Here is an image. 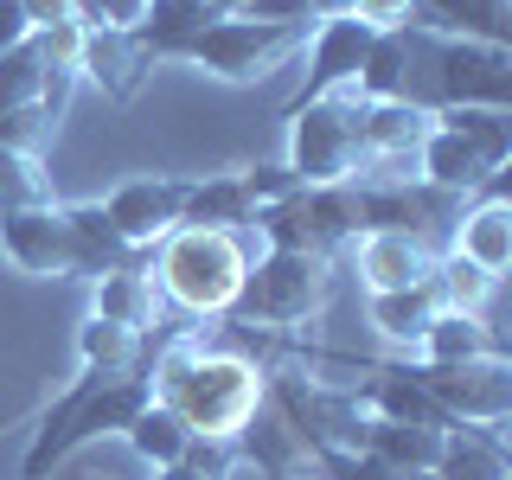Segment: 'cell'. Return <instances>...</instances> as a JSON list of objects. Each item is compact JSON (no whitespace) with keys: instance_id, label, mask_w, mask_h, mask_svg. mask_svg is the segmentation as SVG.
<instances>
[{"instance_id":"1","label":"cell","mask_w":512,"mask_h":480,"mask_svg":"<svg viewBox=\"0 0 512 480\" xmlns=\"http://www.w3.org/2000/svg\"><path fill=\"white\" fill-rule=\"evenodd\" d=\"M148 384L192 436L231 442L263 404V365L244 352H205L199 333H173V340H148Z\"/></svg>"},{"instance_id":"2","label":"cell","mask_w":512,"mask_h":480,"mask_svg":"<svg viewBox=\"0 0 512 480\" xmlns=\"http://www.w3.org/2000/svg\"><path fill=\"white\" fill-rule=\"evenodd\" d=\"M154 256V282L173 308L186 314H231L237 295H244L250 276V250L237 231H199V224H180L173 237H160L148 250Z\"/></svg>"},{"instance_id":"3","label":"cell","mask_w":512,"mask_h":480,"mask_svg":"<svg viewBox=\"0 0 512 480\" xmlns=\"http://www.w3.org/2000/svg\"><path fill=\"white\" fill-rule=\"evenodd\" d=\"M512 160V109H436L429 135L416 141V180L442 192H487Z\"/></svg>"},{"instance_id":"4","label":"cell","mask_w":512,"mask_h":480,"mask_svg":"<svg viewBox=\"0 0 512 480\" xmlns=\"http://www.w3.org/2000/svg\"><path fill=\"white\" fill-rule=\"evenodd\" d=\"M333 295V256L314 250H263L250 256L244 295L231 308V327H269V333H295L327 308Z\"/></svg>"},{"instance_id":"5","label":"cell","mask_w":512,"mask_h":480,"mask_svg":"<svg viewBox=\"0 0 512 480\" xmlns=\"http://www.w3.org/2000/svg\"><path fill=\"white\" fill-rule=\"evenodd\" d=\"M359 122H365V96L352 84L314 96V103H301V109H288V167H295V180L301 186L352 180V173L365 167Z\"/></svg>"},{"instance_id":"6","label":"cell","mask_w":512,"mask_h":480,"mask_svg":"<svg viewBox=\"0 0 512 480\" xmlns=\"http://www.w3.org/2000/svg\"><path fill=\"white\" fill-rule=\"evenodd\" d=\"M263 397L308 448H359L365 416H372L352 391L314 378L308 365H263Z\"/></svg>"},{"instance_id":"7","label":"cell","mask_w":512,"mask_h":480,"mask_svg":"<svg viewBox=\"0 0 512 480\" xmlns=\"http://www.w3.org/2000/svg\"><path fill=\"white\" fill-rule=\"evenodd\" d=\"M308 32L314 26H269V20H244V13H218L173 64H199L224 84H256V77H269V64H282L295 45H308Z\"/></svg>"},{"instance_id":"8","label":"cell","mask_w":512,"mask_h":480,"mask_svg":"<svg viewBox=\"0 0 512 480\" xmlns=\"http://www.w3.org/2000/svg\"><path fill=\"white\" fill-rule=\"evenodd\" d=\"M0 250L13 269L26 276H58V282H96V263L77 237V224L64 218L58 199L45 205H20V212H0Z\"/></svg>"},{"instance_id":"9","label":"cell","mask_w":512,"mask_h":480,"mask_svg":"<svg viewBox=\"0 0 512 480\" xmlns=\"http://www.w3.org/2000/svg\"><path fill=\"white\" fill-rule=\"evenodd\" d=\"M154 397V384H148V365H135V372H116L103 384V391H90L84 397V410L71 416V423L58 429L52 442H32L26 455H20V480H45L58 468V461H71L84 442H96V436H122L128 423H135V410Z\"/></svg>"},{"instance_id":"10","label":"cell","mask_w":512,"mask_h":480,"mask_svg":"<svg viewBox=\"0 0 512 480\" xmlns=\"http://www.w3.org/2000/svg\"><path fill=\"white\" fill-rule=\"evenodd\" d=\"M436 109H512V45L436 32Z\"/></svg>"},{"instance_id":"11","label":"cell","mask_w":512,"mask_h":480,"mask_svg":"<svg viewBox=\"0 0 512 480\" xmlns=\"http://www.w3.org/2000/svg\"><path fill=\"white\" fill-rule=\"evenodd\" d=\"M410 372L455 423H506L512 416V359H461V365L410 359Z\"/></svg>"},{"instance_id":"12","label":"cell","mask_w":512,"mask_h":480,"mask_svg":"<svg viewBox=\"0 0 512 480\" xmlns=\"http://www.w3.org/2000/svg\"><path fill=\"white\" fill-rule=\"evenodd\" d=\"M180 212H186V180H180V173H141V180H122L103 199L109 231H116L135 256L180 231Z\"/></svg>"},{"instance_id":"13","label":"cell","mask_w":512,"mask_h":480,"mask_svg":"<svg viewBox=\"0 0 512 480\" xmlns=\"http://www.w3.org/2000/svg\"><path fill=\"white\" fill-rule=\"evenodd\" d=\"M365 52H372V26L352 20V13H340V20H314V39H308V77H301V90L288 96V109L314 103V96L327 90H346L352 77H359ZM282 109V116H288Z\"/></svg>"},{"instance_id":"14","label":"cell","mask_w":512,"mask_h":480,"mask_svg":"<svg viewBox=\"0 0 512 480\" xmlns=\"http://www.w3.org/2000/svg\"><path fill=\"white\" fill-rule=\"evenodd\" d=\"M352 397H359L372 416L384 423H416V429H455V416H448L436 397L423 391V378L410 372V365H365V378L352 384Z\"/></svg>"},{"instance_id":"15","label":"cell","mask_w":512,"mask_h":480,"mask_svg":"<svg viewBox=\"0 0 512 480\" xmlns=\"http://www.w3.org/2000/svg\"><path fill=\"white\" fill-rule=\"evenodd\" d=\"M352 269H359L365 295L416 288V282L436 276V250H423L416 237H397V231H359L352 237Z\"/></svg>"},{"instance_id":"16","label":"cell","mask_w":512,"mask_h":480,"mask_svg":"<svg viewBox=\"0 0 512 480\" xmlns=\"http://www.w3.org/2000/svg\"><path fill=\"white\" fill-rule=\"evenodd\" d=\"M90 314L148 340V333L160 327V282H154V263H122V269H109V276H96V282H90Z\"/></svg>"},{"instance_id":"17","label":"cell","mask_w":512,"mask_h":480,"mask_svg":"<svg viewBox=\"0 0 512 480\" xmlns=\"http://www.w3.org/2000/svg\"><path fill=\"white\" fill-rule=\"evenodd\" d=\"M448 250L468 256L474 269H487L493 282L512 269V205H506L500 186H487V192H480V205H468V212L455 218V237H448Z\"/></svg>"},{"instance_id":"18","label":"cell","mask_w":512,"mask_h":480,"mask_svg":"<svg viewBox=\"0 0 512 480\" xmlns=\"http://www.w3.org/2000/svg\"><path fill=\"white\" fill-rule=\"evenodd\" d=\"M231 448H237V461H250L263 480H301V474H308V442L269 410V397L250 410V423L231 436Z\"/></svg>"},{"instance_id":"19","label":"cell","mask_w":512,"mask_h":480,"mask_svg":"<svg viewBox=\"0 0 512 480\" xmlns=\"http://www.w3.org/2000/svg\"><path fill=\"white\" fill-rule=\"evenodd\" d=\"M154 64L141 58L135 32H109V26H84V58H77V77L84 84H96L103 96H116V103H128V96L141 90V77H148Z\"/></svg>"},{"instance_id":"20","label":"cell","mask_w":512,"mask_h":480,"mask_svg":"<svg viewBox=\"0 0 512 480\" xmlns=\"http://www.w3.org/2000/svg\"><path fill=\"white\" fill-rule=\"evenodd\" d=\"M212 20H218L212 0H148V13L135 20V45L148 64H173Z\"/></svg>"},{"instance_id":"21","label":"cell","mask_w":512,"mask_h":480,"mask_svg":"<svg viewBox=\"0 0 512 480\" xmlns=\"http://www.w3.org/2000/svg\"><path fill=\"white\" fill-rule=\"evenodd\" d=\"M436 480H512V455H506L500 423H455V429H442Z\"/></svg>"},{"instance_id":"22","label":"cell","mask_w":512,"mask_h":480,"mask_svg":"<svg viewBox=\"0 0 512 480\" xmlns=\"http://www.w3.org/2000/svg\"><path fill=\"white\" fill-rule=\"evenodd\" d=\"M256 218V199L244 186V167L205 173V180H186V212L180 224H199V231H244Z\"/></svg>"},{"instance_id":"23","label":"cell","mask_w":512,"mask_h":480,"mask_svg":"<svg viewBox=\"0 0 512 480\" xmlns=\"http://www.w3.org/2000/svg\"><path fill=\"white\" fill-rule=\"evenodd\" d=\"M429 109L416 103H365V122H359V148H365V167H397V160L416 154V141L429 135Z\"/></svg>"},{"instance_id":"24","label":"cell","mask_w":512,"mask_h":480,"mask_svg":"<svg viewBox=\"0 0 512 480\" xmlns=\"http://www.w3.org/2000/svg\"><path fill=\"white\" fill-rule=\"evenodd\" d=\"M416 26L448 32V39L512 45V0H416Z\"/></svg>"},{"instance_id":"25","label":"cell","mask_w":512,"mask_h":480,"mask_svg":"<svg viewBox=\"0 0 512 480\" xmlns=\"http://www.w3.org/2000/svg\"><path fill=\"white\" fill-rule=\"evenodd\" d=\"M416 359L429 365H461V359H506V340L487 327V314H455L442 308L429 320V333L416 340Z\"/></svg>"},{"instance_id":"26","label":"cell","mask_w":512,"mask_h":480,"mask_svg":"<svg viewBox=\"0 0 512 480\" xmlns=\"http://www.w3.org/2000/svg\"><path fill=\"white\" fill-rule=\"evenodd\" d=\"M359 448L372 461H384V468H397V474H436L442 429H416V423H384V416H365Z\"/></svg>"},{"instance_id":"27","label":"cell","mask_w":512,"mask_h":480,"mask_svg":"<svg viewBox=\"0 0 512 480\" xmlns=\"http://www.w3.org/2000/svg\"><path fill=\"white\" fill-rule=\"evenodd\" d=\"M365 314H372V327L384 340L397 346H416L429 333V320L442 314V295H436V276L416 282V288H384V295H365Z\"/></svg>"},{"instance_id":"28","label":"cell","mask_w":512,"mask_h":480,"mask_svg":"<svg viewBox=\"0 0 512 480\" xmlns=\"http://www.w3.org/2000/svg\"><path fill=\"white\" fill-rule=\"evenodd\" d=\"M122 436H128V448H135V455L148 461V468H173V461L186 455L192 429H186V423H180V416H173L167 404H160V397H148V404L135 410V423H128Z\"/></svg>"},{"instance_id":"29","label":"cell","mask_w":512,"mask_h":480,"mask_svg":"<svg viewBox=\"0 0 512 480\" xmlns=\"http://www.w3.org/2000/svg\"><path fill=\"white\" fill-rule=\"evenodd\" d=\"M77 365H103V372H135V365H148V340L128 327H109V320H84L77 327Z\"/></svg>"},{"instance_id":"30","label":"cell","mask_w":512,"mask_h":480,"mask_svg":"<svg viewBox=\"0 0 512 480\" xmlns=\"http://www.w3.org/2000/svg\"><path fill=\"white\" fill-rule=\"evenodd\" d=\"M436 295H442V308H455V314H487L493 276H487V269H474L468 256L442 250L436 256Z\"/></svg>"},{"instance_id":"31","label":"cell","mask_w":512,"mask_h":480,"mask_svg":"<svg viewBox=\"0 0 512 480\" xmlns=\"http://www.w3.org/2000/svg\"><path fill=\"white\" fill-rule=\"evenodd\" d=\"M45 199H52V173H45V160H26V154L0 148V212L45 205Z\"/></svg>"},{"instance_id":"32","label":"cell","mask_w":512,"mask_h":480,"mask_svg":"<svg viewBox=\"0 0 512 480\" xmlns=\"http://www.w3.org/2000/svg\"><path fill=\"white\" fill-rule=\"evenodd\" d=\"M308 474L314 480H436V474H397L372 461L365 448H308Z\"/></svg>"},{"instance_id":"33","label":"cell","mask_w":512,"mask_h":480,"mask_svg":"<svg viewBox=\"0 0 512 480\" xmlns=\"http://www.w3.org/2000/svg\"><path fill=\"white\" fill-rule=\"evenodd\" d=\"M237 468V448L218 442V436H192L186 455L173 461V468H154V480H231Z\"/></svg>"},{"instance_id":"34","label":"cell","mask_w":512,"mask_h":480,"mask_svg":"<svg viewBox=\"0 0 512 480\" xmlns=\"http://www.w3.org/2000/svg\"><path fill=\"white\" fill-rule=\"evenodd\" d=\"M244 186H250L256 212H263V205H276V199H288V192H301V180H295V167H288V160H269V167H244Z\"/></svg>"},{"instance_id":"35","label":"cell","mask_w":512,"mask_h":480,"mask_svg":"<svg viewBox=\"0 0 512 480\" xmlns=\"http://www.w3.org/2000/svg\"><path fill=\"white\" fill-rule=\"evenodd\" d=\"M141 13H148V0H77V20L109 26V32H135Z\"/></svg>"},{"instance_id":"36","label":"cell","mask_w":512,"mask_h":480,"mask_svg":"<svg viewBox=\"0 0 512 480\" xmlns=\"http://www.w3.org/2000/svg\"><path fill=\"white\" fill-rule=\"evenodd\" d=\"M244 20H269V26H314V7L308 0H244Z\"/></svg>"},{"instance_id":"37","label":"cell","mask_w":512,"mask_h":480,"mask_svg":"<svg viewBox=\"0 0 512 480\" xmlns=\"http://www.w3.org/2000/svg\"><path fill=\"white\" fill-rule=\"evenodd\" d=\"M352 20H365L372 32L404 26V20H416V0H352Z\"/></svg>"},{"instance_id":"38","label":"cell","mask_w":512,"mask_h":480,"mask_svg":"<svg viewBox=\"0 0 512 480\" xmlns=\"http://www.w3.org/2000/svg\"><path fill=\"white\" fill-rule=\"evenodd\" d=\"M20 7H26V26H32V32L77 20V0H20Z\"/></svg>"},{"instance_id":"39","label":"cell","mask_w":512,"mask_h":480,"mask_svg":"<svg viewBox=\"0 0 512 480\" xmlns=\"http://www.w3.org/2000/svg\"><path fill=\"white\" fill-rule=\"evenodd\" d=\"M26 32H32L26 26V7H20V0H0V52H13Z\"/></svg>"},{"instance_id":"40","label":"cell","mask_w":512,"mask_h":480,"mask_svg":"<svg viewBox=\"0 0 512 480\" xmlns=\"http://www.w3.org/2000/svg\"><path fill=\"white\" fill-rule=\"evenodd\" d=\"M212 7H218V13H237V7H244V0H212Z\"/></svg>"}]
</instances>
